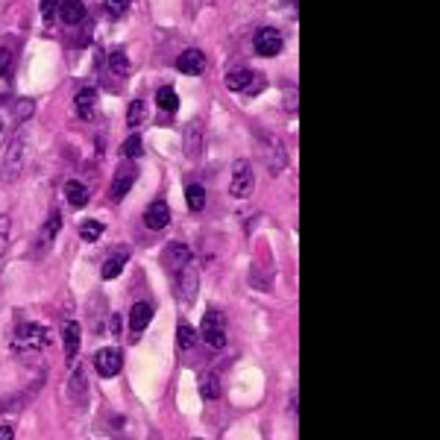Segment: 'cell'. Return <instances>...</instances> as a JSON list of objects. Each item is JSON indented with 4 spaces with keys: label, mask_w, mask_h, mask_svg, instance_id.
<instances>
[{
    "label": "cell",
    "mask_w": 440,
    "mask_h": 440,
    "mask_svg": "<svg viewBox=\"0 0 440 440\" xmlns=\"http://www.w3.org/2000/svg\"><path fill=\"white\" fill-rule=\"evenodd\" d=\"M252 138H255V147H259V155L264 167L271 170V174H282V170L288 167V153H285V144H282V138L267 132V130H252Z\"/></svg>",
    "instance_id": "1"
},
{
    "label": "cell",
    "mask_w": 440,
    "mask_h": 440,
    "mask_svg": "<svg viewBox=\"0 0 440 440\" xmlns=\"http://www.w3.org/2000/svg\"><path fill=\"white\" fill-rule=\"evenodd\" d=\"M226 89L235 91V94L241 91V94L255 97V94H261L267 89V77L259 74V70H252V68H235V70L226 74Z\"/></svg>",
    "instance_id": "2"
},
{
    "label": "cell",
    "mask_w": 440,
    "mask_h": 440,
    "mask_svg": "<svg viewBox=\"0 0 440 440\" xmlns=\"http://www.w3.org/2000/svg\"><path fill=\"white\" fill-rule=\"evenodd\" d=\"M200 335L206 344L211 347V349H223L226 347V317L220 314V311H206V317H203V326H200Z\"/></svg>",
    "instance_id": "3"
},
{
    "label": "cell",
    "mask_w": 440,
    "mask_h": 440,
    "mask_svg": "<svg viewBox=\"0 0 440 440\" xmlns=\"http://www.w3.org/2000/svg\"><path fill=\"white\" fill-rule=\"evenodd\" d=\"M255 188V176H252V165L247 159H238L232 165V182H229V194L235 200H247Z\"/></svg>",
    "instance_id": "4"
},
{
    "label": "cell",
    "mask_w": 440,
    "mask_h": 440,
    "mask_svg": "<svg viewBox=\"0 0 440 440\" xmlns=\"http://www.w3.org/2000/svg\"><path fill=\"white\" fill-rule=\"evenodd\" d=\"M15 344L30 347V349H47L53 344V335L50 329H45L38 323H21L15 329Z\"/></svg>",
    "instance_id": "5"
},
{
    "label": "cell",
    "mask_w": 440,
    "mask_h": 440,
    "mask_svg": "<svg viewBox=\"0 0 440 440\" xmlns=\"http://www.w3.org/2000/svg\"><path fill=\"white\" fill-rule=\"evenodd\" d=\"M24 147H26V141H24L21 132L6 144V150H3V179L6 182L18 179V174L24 170V153H26Z\"/></svg>",
    "instance_id": "6"
},
{
    "label": "cell",
    "mask_w": 440,
    "mask_h": 440,
    "mask_svg": "<svg viewBox=\"0 0 440 440\" xmlns=\"http://www.w3.org/2000/svg\"><path fill=\"white\" fill-rule=\"evenodd\" d=\"M123 367V352L118 347H103L94 352V370L100 373V379H115Z\"/></svg>",
    "instance_id": "7"
},
{
    "label": "cell",
    "mask_w": 440,
    "mask_h": 440,
    "mask_svg": "<svg viewBox=\"0 0 440 440\" xmlns=\"http://www.w3.org/2000/svg\"><path fill=\"white\" fill-rule=\"evenodd\" d=\"M252 47L259 56H264V59H273V56H279L282 47H285V38H282V33L273 30V26H264V30L255 33Z\"/></svg>",
    "instance_id": "8"
},
{
    "label": "cell",
    "mask_w": 440,
    "mask_h": 440,
    "mask_svg": "<svg viewBox=\"0 0 440 440\" xmlns=\"http://www.w3.org/2000/svg\"><path fill=\"white\" fill-rule=\"evenodd\" d=\"M135 176H138V167H135L132 162H121L115 179H112V188H109V197H112V200H115V203L123 200V197L130 194V188L135 185Z\"/></svg>",
    "instance_id": "9"
},
{
    "label": "cell",
    "mask_w": 440,
    "mask_h": 440,
    "mask_svg": "<svg viewBox=\"0 0 440 440\" xmlns=\"http://www.w3.org/2000/svg\"><path fill=\"white\" fill-rule=\"evenodd\" d=\"M203 147H206V130L200 121H191L185 126V132H182V150H185L188 159H200L203 155Z\"/></svg>",
    "instance_id": "10"
},
{
    "label": "cell",
    "mask_w": 440,
    "mask_h": 440,
    "mask_svg": "<svg viewBox=\"0 0 440 440\" xmlns=\"http://www.w3.org/2000/svg\"><path fill=\"white\" fill-rule=\"evenodd\" d=\"M176 282H179V296H182V303H194L197 300V291H200V271H197V264L188 261L182 271L176 273Z\"/></svg>",
    "instance_id": "11"
},
{
    "label": "cell",
    "mask_w": 440,
    "mask_h": 440,
    "mask_svg": "<svg viewBox=\"0 0 440 440\" xmlns=\"http://www.w3.org/2000/svg\"><path fill=\"white\" fill-rule=\"evenodd\" d=\"M176 68L182 70V74H188V77H200L203 70H206V56H203V50H197V47L182 50L179 59H176Z\"/></svg>",
    "instance_id": "12"
},
{
    "label": "cell",
    "mask_w": 440,
    "mask_h": 440,
    "mask_svg": "<svg viewBox=\"0 0 440 440\" xmlns=\"http://www.w3.org/2000/svg\"><path fill=\"white\" fill-rule=\"evenodd\" d=\"M188 261H194V252H191L188 244H170V247L165 250V264H167V271L174 273V276H176Z\"/></svg>",
    "instance_id": "13"
},
{
    "label": "cell",
    "mask_w": 440,
    "mask_h": 440,
    "mask_svg": "<svg viewBox=\"0 0 440 440\" xmlns=\"http://www.w3.org/2000/svg\"><path fill=\"white\" fill-rule=\"evenodd\" d=\"M59 229H62V215H59V211H53V215L47 218V223H45V229L38 232V241H36V255H45V252L50 250V244L56 241V235H59Z\"/></svg>",
    "instance_id": "14"
},
{
    "label": "cell",
    "mask_w": 440,
    "mask_h": 440,
    "mask_svg": "<svg viewBox=\"0 0 440 440\" xmlns=\"http://www.w3.org/2000/svg\"><path fill=\"white\" fill-rule=\"evenodd\" d=\"M144 223H147V229H153V232L165 229V226L170 223V206L165 200H153L147 206V211H144Z\"/></svg>",
    "instance_id": "15"
},
{
    "label": "cell",
    "mask_w": 440,
    "mask_h": 440,
    "mask_svg": "<svg viewBox=\"0 0 440 440\" xmlns=\"http://www.w3.org/2000/svg\"><path fill=\"white\" fill-rule=\"evenodd\" d=\"M62 344H65V358H68V364H74L77 352H79V344H82V332H79L77 323L68 320V323L62 326Z\"/></svg>",
    "instance_id": "16"
},
{
    "label": "cell",
    "mask_w": 440,
    "mask_h": 440,
    "mask_svg": "<svg viewBox=\"0 0 440 440\" xmlns=\"http://www.w3.org/2000/svg\"><path fill=\"white\" fill-rule=\"evenodd\" d=\"M59 18L68 26L82 24L85 21V3H82V0H62V3H59Z\"/></svg>",
    "instance_id": "17"
},
{
    "label": "cell",
    "mask_w": 440,
    "mask_h": 440,
    "mask_svg": "<svg viewBox=\"0 0 440 440\" xmlns=\"http://www.w3.org/2000/svg\"><path fill=\"white\" fill-rule=\"evenodd\" d=\"M62 191H65V200L74 206V208H85V206H89V188H85L79 179H68Z\"/></svg>",
    "instance_id": "18"
},
{
    "label": "cell",
    "mask_w": 440,
    "mask_h": 440,
    "mask_svg": "<svg viewBox=\"0 0 440 440\" xmlns=\"http://www.w3.org/2000/svg\"><path fill=\"white\" fill-rule=\"evenodd\" d=\"M153 320V305L150 303H135L132 311H130V329L138 335V332H144L147 326Z\"/></svg>",
    "instance_id": "19"
},
{
    "label": "cell",
    "mask_w": 440,
    "mask_h": 440,
    "mask_svg": "<svg viewBox=\"0 0 440 440\" xmlns=\"http://www.w3.org/2000/svg\"><path fill=\"white\" fill-rule=\"evenodd\" d=\"M77 115L79 118H85V121H89L91 115H94V103H97V91L94 89H79L77 91Z\"/></svg>",
    "instance_id": "20"
},
{
    "label": "cell",
    "mask_w": 440,
    "mask_h": 440,
    "mask_svg": "<svg viewBox=\"0 0 440 440\" xmlns=\"http://www.w3.org/2000/svg\"><path fill=\"white\" fill-rule=\"evenodd\" d=\"M220 376L218 373H203L200 379V393H203V400L206 402H218L220 400Z\"/></svg>",
    "instance_id": "21"
},
{
    "label": "cell",
    "mask_w": 440,
    "mask_h": 440,
    "mask_svg": "<svg viewBox=\"0 0 440 440\" xmlns=\"http://www.w3.org/2000/svg\"><path fill=\"white\" fill-rule=\"evenodd\" d=\"M126 259H130V252H115V255H109L106 259V264H103V271H100V276L109 282V279H118L121 276V271H123V264H126Z\"/></svg>",
    "instance_id": "22"
},
{
    "label": "cell",
    "mask_w": 440,
    "mask_h": 440,
    "mask_svg": "<svg viewBox=\"0 0 440 440\" xmlns=\"http://www.w3.org/2000/svg\"><path fill=\"white\" fill-rule=\"evenodd\" d=\"M155 103H159L162 112H170V115H174V112L179 109V94L170 89V85H162V89L155 91Z\"/></svg>",
    "instance_id": "23"
},
{
    "label": "cell",
    "mask_w": 440,
    "mask_h": 440,
    "mask_svg": "<svg viewBox=\"0 0 440 440\" xmlns=\"http://www.w3.org/2000/svg\"><path fill=\"white\" fill-rule=\"evenodd\" d=\"M185 200H188L191 211H203L206 208V188L200 182H194V185H188V191H185Z\"/></svg>",
    "instance_id": "24"
},
{
    "label": "cell",
    "mask_w": 440,
    "mask_h": 440,
    "mask_svg": "<svg viewBox=\"0 0 440 440\" xmlns=\"http://www.w3.org/2000/svg\"><path fill=\"white\" fill-rule=\"evenodd\" d=\"M197 329L194 326H188V323H179V329H176V344H179V349H194L197 347Z\"/></svg>",
    "instance_id": "25"
},
{
    "label": "cell",
    "mask_w": 440,
    "mask_h": 440,
    "mask_svg": "<svg viewBox=\"0 0 440 440\" xmlns=\"http://www.w3.org/2000/svg\"><path fill=\"white\" fill-rule=\"evenodd\" d=\"M141 153H144V141H141V135H130L123 141V159L126 162L141 159Z\"/></svg>",
    "instance_id": "26"
},
{
    "label": "cell",
    "mask_w": 440,
    "mask_h": 440,
    "mask_svg": "<svg viewBox=\"0 0 440 440\" xmlns=\"http://www.w3.org/2000/svg\"><path fill=\"white\" fill-rule=\"evenodd\" d=\"M109 62H112V70H115L118 77H126V74H130V70H132V65H130V56H126L123 50H112Z\"/></svg>",
    "instance_id": "27"
},
{
    "label": "cell",
    "mask_w": 440,
    "mask_h": 440,
    "mask_svg": "<svg viewBox=\"0 0 440 440\" xmlns=\"http://www.w3.org/2000/svg\"><path fill=\"white\" fill-rule=\"evenodd\" d=\"M100 235H103V223L100 220H82V226H79V238L82 241H100Z\"/></svg>",
    "instance_id": "28"
},
{
    "label": "cell",
    "mask_w": 440,
    "mask_h": 440,
    "mask_svg": "<svg viewBox=\"0 0 440 440\" xmlns=\"http://www.w3.org/2000/svg\"><path fill=\"white\" fill-rule=\"evenodd\" d=\"M147 118V103L144 100H132L130 103V112H126V123L130 126H141V121Z\"/></svg>",
    "instance_id": "29"
},
{
    "label": "cell",
    "mask_w": 440,
    "mask_h": 440,
    "mask_svg": "<svg viewBox=\"0 0 440 440\" xmlns=\"http://www.w3.org/2000/svg\"><path fill=\"white\" fill-rule=\"evenodd\" d=\"M9 235H12V220H9V215H0V264H3V259H6Z\"/></svg>",
    "instance_id": "30"
},
{
    "label": "cell",
    "mask_w": 440,
    "mask_h": 440,
    "mask_svg": "<svg viewBox=\"0 0 440 440\" xmlns=\"http://www.w3.org/2000/svg\"><path fill=\"white\" fill-rule=\"evenodd\" d=\"M12 68H15V50L12 47H0V77H9Z\"/></svg>",
    "instance_id": "31"
},
{
    "label": "cell",
    "mask_w": 440,
    "mask_h": 440,
    "mask_svg": "<svg viewBox=\"0 0 440 440\" xmlns=\"http://www.w3.org/2000/svg\"><path fill=\"white\" fill-rule=\"evenodd\" d=\"M130 3H132V0H106V12H109V15L112 18H121V15H126V9H130Z\"/></svg>",
    "instance_id": "32"
},
{
    "label": "cell",
    "mask_w": 440,
    "mask_h": 440,
    "mask_svg": "<svg viewBox=\"0 0 440 440\" xmlns=\"http://www.w3.org/2000/svg\"><path fill=\"white\" fill-rule=\"evenodd\" d=\"M33 112H36V103H33V100H18V103H15V118H18V123H24L26 118H33Z\"/></svg>",
    "instance_id": "33"
},
{
    "label": "cell",
    "mask_w": 440,
    "mask_h": 440,
    "mask_svg": "<svg viewBox=\"0 0 440 440\" xmlns=\"http://www.w3.org/2000/svg\"><path fill=\"white\" fill-rule=\"evenodd\" d=\"M70 396H74V400H77V396H79V400L85 396V376H82V370H77L74 379H70Z\"/></svg>",
    "instance_id": "34"
},
{
    "label": "cell",
    "mask_w": 440,
    "mask_h": 440,
    "mask_svg": "<svg viewBox=\"0 0 440 440\" xmlns=\"http://www.w3.org/2000/svg\"><path fill=\"white\" fill-rule=\"evenodd\" d=\"M38 9H41V15H45V18L50 21L53 9H59V0H38Z\"/></svg>",
    "instance_id": "35"
},
{
    "label": "cell",
    "mask_w": 440,
    "mask_h": 440,
    "mask_svg": "<svg viewBox=\"0 0 440 440\" xmlns=\"http://www.w3.org/2000/svg\"><path fill=\"white\" fill-rule=\"evenodd\" d=\"M0 440H15V429L12 425H0Z\"/></svg>",
    "instance_id": "36"
},
{
    "label": "cell",
    "mask_w": 440,
    "mask_h": 440,
    "mask_svg": "<svg viewBox=\"0 0 440 440\" xmlns=\"http://www.w3.org/2000/svg\"><path fill=\"white\" fill-rule=\"evenodd\" d=\"M197 6H200V0H188V15H197Z\"/></svg>",
    "instance_id": "37"
},
{
    "label": "cell",
    "mask_w": 440,
    "mask_h": 440,
    "mask_svg": "<svg viewBox=\"0 0 440 440\" xmlns=\"http://www.w3.org/2000/svg\"><path fill=\"white\" fill-rule=\"evenodd\" d=\"M112 329H115V335L121 332V317H118V314H115V317H112Z\"/></svg>",
    "instance_id": "38"
},
{
    "label": "cell",
    "mask_w": 440,
    "mask_h": 440,
    "mask_svg": "<svg viewBox=\"0 0 440 440\" xmlns=\"http://www.w3.org/2000/svg\"><path fill=\"white\" fill-rule=\"evenodd\" d=\"M0 130H3V121H0Z\"/></svg>",
    "instance_id": "39"
},
{
    "label": "cell",
    "mask_w": 440,
    "mask_h": 440,
    "mask_svg": "<svg viewBox=\"0 0 440 440\" xmlns=\"http://www.w3.org/2000/svg\"><path fill=\"white\" fill-rule=\"evenodd\" d=\"M194 440H200V437H194Z\"/></svg>",
    "instance_id": "40"
}]
</instances>
